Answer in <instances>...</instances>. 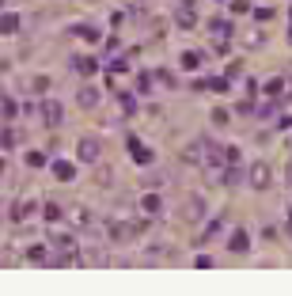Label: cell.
Returning a JSON list of instances; mask_svg holds the SVG:
<instances>
[{
	"instance_id": "6da1fadb",
	"label": "cell",
	"mask_w": 292,
	"mask_h": 296,
	"mask_svg": "<svg viewBox=\"0 0 292 296\" xmlns=\"http://www.w3.org/2000/svg\"><path fill=\"white\" fill-rule=\"evenodd\" d=\"M269 179H274L269 164H266V160H255V164H250V171H247V183L255 186V190H269Z\"/></svg>"
},
{
	"instance_id": "7a4b0ae2",
	"label": "cell",
	"mask_w": 292,
	"mask_h": 296,
	"mask_svg": "<svg viewBox=\"0 0 292 296\" xmlns=\"http://www.w3.org/2000/svg\"><path fill=\"white\" fill-rule=\"evenodd\" d=\"M179 160H182L186 167H205V164H209V156H205V141H193V145H186Z\"/></svg>"
},
{
	"instance_id": "3957f363",
	"label": "cell",
	"mask_w": 292,
	"mask_h": 296,
	"mask_svg": "<svg viewBox=\"0 0 292 296\" xmlns=\"http://www.w3.org/2000/svg\"><path fill=\"white\" fill-rule=\"evenodd\" d=\"M99 156H103V145H99V141L80 137V145H76V160H80V164H99Z\"/></svg>"
},
{
	"instance_id": "277c9868",
	"label": "cell",
	"mask_w": 292,
	"mask_h": 296,
	"mask_svg": "<svg viewBox=\"0 0 292 296\" xmlns=\"http://www.w3.org/2000/svg\"><path fill=\"white\" fill-rule=\"evenodd\" d=\"M179 216L186 224H198L201 216H205V202H201V198H186V202H179Z\"/></svg>"
},
{
	"instance_id": "5b68a950",
	"label": "cell",
	"mask_w": 292,
	"mask_h": 296,
	"mask_svg": "<svg viewBox=\"0 0 292 296\" xmlns=\"http://www.w3.org/2000/svg\"><path fill=\"white\" fill-rule=\"evenodd\" d=\"M38 209H42V205H38L34 198H19V202L12 205V221H15V224H23V221H31Z\"/></svg>"
},
{
	"instance_id": "8992f818",
	"label": "cell",
	"mask_w": 292,
	"mask_h": 296,
	"mask_svg": "<svg viewBox=\"0 0 292 296\" xmlns=\"http://www.w3.org/2000/svg\"><path fill=\"white\" fill-rule=\"evenodd\" d=\"M61 118H65L61 103H57V99H46V103H42V122H46V129H57V126H61Z\"/></svg>"
},
{
	"instance_id": "52a82bcc",
	"label": "cell",
	"mask_w": 292,
	"mask_h": 296,
	"mask_svg": "<svg viewBox=\"0 0 292 296\" xmlns=\"http://www.w3.org/2000/svg\"><path fill=\"white\" fill-rule=\"evenodd\" d=\"M72 69L80 72V76H95V72L103 69V61L95 53H84V57H72Z\"/></svg>"
},
{
	"instance_id": "ba28073f",
	"label": "cell",
	"mask_w": 292,
	"mask_h": 296,
	"mask_svg": "<svg viewBox=\"0 0 292 296\" xmlns=\"http://www.w3.org/2000/svg\"><path fill=\"white\" fill-rule=\"evenodd\" d=\"M125 145H129V156H133V160H137V164H141V167H148V164H152V160H155V156H152V148H148V145H141V141H137V137H125Z\"/></svg>"
},
{
	"instance_id": "9c48e42d",
	"label": "cell",
	"mask_w": 292,
	"mask_h": 296,
	"mask_svg": "<svg viewBox=\"0 0 292 296\" xmlns=\"http://www.w3.org/2000/svg\"><path fill=\"white\" fill-rule=\"evenodd\" d=\"M50 247L53 251H76V235L61 232V228H50Z\"/></svg>"
},
{
	"instance_id": "30bf717a",
	"label": "cell",
	"mask_w": 292,
	"mask_h": 296,
	"mask_svg": "<svg viewBox=\"0 0 292 296\" xmlns=\"http://www.w3.org/2000/svg\"><path fill=\"white\" fill-rule=\"evenodd\" d=\"M50 171H53L57 183H72V179H76V164H69V160H53Z\"/></svg>"
},
{
	"instance_id": "8fae6325",
	"label": "cell",
	"mask_w": 292,
	"mask_h": 296,
	"mask_svg": "<svg viewBox=\"0 0 292 296\" xmlns=\"http://www.w3.org/2000/svg\"><path fill=\"white\" fill-rule=\"evenodd\" d=\"M228 251H231V254H247V251H250V235L243 232V228H236V232L228 235Z\"/></svg>"
},
{
	"instance_id": "7c38bea8",
	"label": "cell",
	"mask_w": 292,
	"mask_h": 296,
	"mask_svg": "<svg viewBox=\"0 0 292 296\" xmlns=\"http://www.w3.org/2000/svg\"><path fill=\"white\" fill-rule=\"evenodd\" d=\"M72 38H84V42H99V38H103V31H99V27H95V23H76L72 27Z\"/></svg>"
},
{
	"instance_id": "4fadbf2b",
	"label": "cell",
	"mask_w": 292,
	"mask_h": 296,
	"mask_svg": "<svg viewBox=\"0 0 292 296\" xmlns=\"http://www.w3.org/2000/svg\"><path fill=\"white\" fill-rule=\"evenodd\" d=\"M179 65H182V72H198V69H201V53H198V50L179 53Z\"/></svg>"
},
{
	"instance_id": "5bb4252c",
	"label": "cell",
	"mask_w": 292,
	"mask_h": 296,
	"mask_svg": "<svg viewBox=\"0 0 292 296\" xmlns=\"http://www.w3.org/2000/svg\"><path fill=\"white\" fill-rule=\"evenodd\" d=\"M76 103H80L84 110L99 107V88H91V84H87V88H80V99H76Z\"/></svg>"
},
{
	"instance_id": "9a60e30c",
	"label": "cell",
	"mask_w": 292,
	"mask_h": 296,
	"mask_svg": "<svg viewBox=\"0 0 292 296\" xmlns=\"http://www.w3.org/2000/svg\"><path fill=\"white\" fill-rule=\"evenodd\" d=\"M15 31H19V15L15 12H0V34L8 38V34H15Z\"/></svg>"
},
{
	"instance_id": "2e32d148",
	"label": "cell",
	"mask_w": 292,
	"mask_h": 296,
	"mask_svg": "<svg viewBox=\"0 0 292 296\" xmlns=\"http://www.w3.org/2000/svg\"><path fill=\"white\" fill-rule=\"evenodd\" d=\"M141 209H144L148 216H160V213H163V202H160V194H144V198H141Z\"/></svg>"
},
{
	"instance_id": "e0dca14e",
	"label": "cell",
	"mask_w": 292,
	"mask_h": 296,
	"mask_svg": "<svg viewBox=\"0 0 292 296\" xmlns=\"http://www.w3.org/2000/svg\"><path fill=\"white\" fill-rule=\"evenodd\" d=\"M281 91H285V76H274V80L262 84V95H266V99H277Z\"/></svg>"
},
{
	"instance_id": "ac0fdd59",
	"label": "cell",
	"mask_w": 292,
	"mask_h": 296,
	"mask_svg": "<svg viewBox=\"0 0 292 296\" xmlns=\"http://www.w3.org/2000/svg\"><path fill=\"white\" fill-rule=\"evenodd\" d=\"M38 213H42V221H46V224H57V221L65 216V213H61V205H57V202H46L42 209H38Z\"/></svg>"
},
{
	"instance_id": "d6986e66",
	"label": "cell",
	"mask_w": 292,
	"mask_h": 296,
	"mask_svg": "<svg viewBox=\"0 0 292 296\" xmlns=\"http://www.w3.org/2000/svg\"><path fill=\"white\" fill-rule=\"evenodd\" d=\"M69 221H72V228H87V224H91V216H87L84 205H72L69 209Z\"/></svg>"
},
{
	"instance_id": "ffe728a7",
	"label": "cell",
	"mask_w": 292,
	"mask_h": 296,
	"mask_svg": "<svg viewBox=\"0 0 292 296\" xmlns=\"http://www.w3.org/2000/svg\"><path fill=\"white\" fill-rule=\"evenodd\" d=\"M50 243H34V247H27V259L31 262H50V251H46Z\"/></svg>"
},
{
	"instance_id": "44dd1931",
	"label": "cell",
	"mask_w": 292,
	"mask_h": 296,
	"mask_svg": "<svg viewBox=\"0 0 292 296\" xmlns=\"http://www.w3.org/2000/svg\"><path fill=\"white\" fill-rule=\"evenodd\" d=\"M103 69L110 72V76H122V72H129V61H125V57H114V61H106Z\"/></svg>"
},
{
	"instance_id": "7402d4cb",
	"label": "cell",
	"mask_w": 292,
	"mask_h": 296,
	"mask_svg": "<svg viewBox=\"0 0 292 296\" xmlns=\"http://www.w3.org/2000/svg\"><path fill=\"white\" fill-rule=\"evenodd\" d=\"M23 160H27V167H34V171H38V167H46V164H50V160H46V152H38V148H31V152H27V156H23Z\"/></svg>"
},
{
	"instance_id": "603a6c76",
	"label": "cell",
	"mask_w": 292,
	"mask_h": 296,
	"mask_svg": "<svg viewBox=\"0 0 292 296\" xmlns=\"http://www.w3.org/2000/svg\"><path fill=\"white\" fill-rule=\"evenodd\" d=\"M118 107H122V114H137V99L129 91H118Z\"/></svg>"
},
{
	"instance_id": "cb8c5ba5",
	"label": "cell",
	"mask_w": 292,
	"mask_h": 296,
	"mask_svg": "<svg viewBox=\"0 0 292 296\" xmlns=\"http://www.w3.org/2000/svg\"><path fill=\"white\" fill-rule=\"evenodd\" d=\"M209 31H217L220 38H231V23L228 19H209Z\"/></svg>"
},
{
	"instance_id": "d4e9b609",
	"label": "cell",
	"mask_w": 292,
	"mask_h": 296,
	"mask_svg": "<svg viewBox=\"0 0 292 296\" xmlns=\"http://www.w3.org/2000/svg\"><path fill=\"white\" fill-rule=\"evenodd\" d=\"M174 19H179V27H186V31H190L193 23H198V15H193V8H179V15H174Z\"/></svg>"
},
{
	"instance_id": "484cf974",
	"label": "cell",
	"mask_w": 292,
	"mask_h": 296,
	"mask_svg": "<svg viewBox=\"0 0 292 296\" xmlns=\"http://www.w3.org/2000/svg\"><path fill=\"white\" fill-rule=\"evenodd\" d=\"M19 137H23L19 129H4V133H0V148H12V145H19Z\"/></svg>"
},
{
	"instance_id": "4316f807",
	"label": "cell",
	"mask_w": 292,
	"mask_h": 296,
	"mask_svg": "<svg viewBox=\"0 0 292 296\" xmlns=\"http://www.w3.org/2000/svg\"><path fill=\"white\" fill-rule=\"evenodd\" d=\"M224 232V221H220V216H212V221L205 224V240H212V235H220Z\"/></svg>"
},
{
	"instance_id": "83f0119b",
	"label": "cell",
	"mask_w": 292,
	"mask_h": 296,
	"mask_svg": "<svg viewBox=\"0 0 292 296\" xmlns=\"http://www.w3.org/2000/svg\"><path fill=\"white\" fill-rule=\"evenodd\" d=\"M228 118H231V114L224 110V107H217V110L209 114V122H212V126H228Z\"/></svg>"
},
{
	"instance_id": "f1b7e54d",
	"label": "cell",
	"mask_w": 292,
	"mask_h": 296,
	"mask_svg": "<svg viewBox=\"0 0 292 296\" xmlns=\"http://www.w3.org/2000/svg\"><path fill=\"white\" fill-rule=\"evenodd\" d=\"M250 12V0H231V15H247Z\"/></svg>"
},
{
	"instance_id": "f546056e",
	"label": "cell",
	"mask_w": 292,
	"mask_h": 296,
	"mask_svg": "<svg viewBox=\"0 0 292 296\" xmlns=\"http://www.w3.org/2000/svg\"><path fill=\"white\" fill-rule=\"evenodd\" d=\"M277 12H274V8H255V19H258V23H269V19H274Z\"/></svg>"
},
{
	"instance_id": "4dcf8cb0",
	"label": "cell",
	"mask_w": 292,
	"mask_h": 296,
	"mask_svg": "<svg viewBox=\"0 0 292 296\" xmlns=\"http://www.w3.org/2000/svg\"><path fill=\"white\" fill-rule=\"evenodd\" d=\"M239 76H243V61H231V65H228V76H224V80H239Z\"/></svg>"
},
{
	"instance_id": "1f68e13d",
	"label": "cell",
	"mask_w": 292,
	"mask_h": 296,
	"mask_svg": "<svg viewBox=\"0 0 292 296\" xmlns=\"http://www.w3.org/2000/svg\"><path fill=\"white\" fill-rule=\"evenodd\" d=\"M205 84H209L212 91H228V88H231V80H224V76H217V80H205Z\"/></svg>"
},
{
	"instance_id": "d6a6232c",
	"label": "cell",
	"mask_w": 292,
	"mask_h": 296,
	"mask_svg": "<svg viewBox=\"0 0 292 296\" xmlns=\"http://www.w3.org/2000/svg\"><path fill=\"white\" fill-rule=\"evenodd\" d=\"M137 91H152V72H141V80H137Z\"/></svg>"
},
{
	"instance_id": "836d02e7",
	"label": "cell",
	"mask_w": 292,
	"mask_h": 296,
	"mask_svg": "<svg viewBox=\"0 0 292 296\" xmlns=\"http://www.w3.org/2000/svg\"><path fill=\"white\" fill-rule=\"evenodd\" d=\"M0 107H4V118H8V122L15 118V103H12V99H0Z\"/></svg>"
},
{
	"instance_id": "e575fe53",
	"label": "cell",
	"mask_w": 292,
	"mask_h": 296,
	"mask_svg": "<svg viewBox=\"0 0 292 296\" xmlns=\"http://www.w3.org/2000/svg\"><path fill=\"white\" fill-rule=\"evenodd\" d=\"M193 266H198V270H209L212 259H209V254H198V259H193Z\"/></svg>"
},
{
	"instance_id": "d590c367",
	"label": "cell",
	"mask_w": 292,
	"mask_h": 296,
	"mask_svg": "<svg viewBox=\"0 0 292 296\" xmlns=\"http://www.w3.org/2000/svg\"><path fill=\"white\" fill-rule=\"evenodd\" d=\"M152 31H155L152 38H163V31H167V23H163V19H155V23H152Z\"/></svg>"
},
{
	"instance_id": "8d00e7d4",
	"label": "cell",
	"mask_w": 292,
	"mask_h": 296,
	"mask_svg": "<svg viewBox=\"0 0 292 296\" xmlns=\"http://www.w3.org/2000/svg\"><path fill=\"white\" fill-rule=\"evenodd\" d=\"M277 129H292V114H281V118H277Z\"/></svg>"
},
{
	"instance_id": "74e56055",
	"label": "cell",
	"mask_w": 292,
	"mask_h": 296,
	"mask_svg": "<svg viewBox=\"0 0 292 296\" xmlns=\"http://www.w3.org/2000/svg\"><path fill=\"white\" fill-rule=\"evenodd\" d=\"M236 110H239V114H250L255 107H250V99H239V103H236Z\"/></svg>"
},
{
	"instance_id": "f35d334b",
	"label": "cell",
	"mask_w": 292,
	"mask_h": 296,
	"mask_svg": "<svg viewBox=\"0 0 292 296\" xmlns=\"http://www.w3.org/2000/svg\"><path fill=\"white\" fill-rule=\"evenodd\" d=\"M285 183H288V190H292V160H288V167H285Z\"/></svg>"
},
{
	"instance_id": "ab89813d",
	"label": "cell",
	"mask_w": 292,
	"mask_h": 296,
	"mask_svg": "<svg viewBox=\"0 0 292 296\" xmlns=\"http://www.w3.org/2000/svg\"><path fill=\"white\" fill-rule=\"evenodd\" d=\"M182 8H198V4H193V0H182Z\"/></svg>"
},
{
	"instance_id": "60d3db41",
	"label": "cell",
	"mask_w": 292,
	"mask_h": 296,
	"mask_svg": "<svg viewBox=\"0 0 292 296\" xmlns=\"http://www.w3.org/2000/svg\"><path fill=\"white\" fill-rule=\"evenodd\" d=\"M4 167H8V164H4V156H0V175H4Z\"/></svg>"
},
{
	"instance_id": "b9f144b4",
	"label": "cell",
	"mask_w": 292,
	"mask_h": 296,
	"mask_svg": "<svg viewBox=\"0 0 292 296\" xmlns=\"http://www.w3.org/2000/svg\"><path fill=\"white\" fill-rule=\"evenodd\" d=\"M288 221H292V202H288Z\"/></svg>"
},
{
	"instance_id": "7bdbcfd3",
	"label": "cell",
	"mask_w": 292,
	"mask_h": 296,
	"mask_svg": "<svg viewBox=\"0 0 292 296\" xmlns=\"http://www.w3.org/2000/svg\"><path fill=\"white\" fill-rule=\"evenodd\" d=\"M288 46H292V27H288Z\"/></svg>"
},
{
	"instance_id": "ee69618b",
	"label": "cell",
	"mask_w": 292,
	"mask_h": 296,
	"mask_svg": "<svg viewBox=\"0 0 292 296\" xmlns=\"http://www.w3.org/2000/svg\"><path fill=\"white\" fill-rule=\"evenodd\" d=\"M0 8H4V0H0Z\"/></svg>"
},
{
	"instance_id": "f6af8a7d",
	"label": "cell",
	"mask_w": 292,
	"mask_h": 296,
	"mask_svg": "<svg viewBox=\"0 0 292 296\" xmlns=\"http://www.w3.org/2000/svg\"><path fill=\"white\" fill-rule=\"evenodd\" d=\"M288 15H292V8H288Z\"/></svg>"
}]
</instances>
